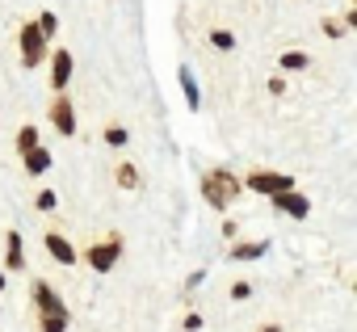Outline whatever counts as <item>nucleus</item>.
I'll return each mask as SVG.
<instances>
[{"label":"nucleus","instance_id":"f257e3e1","mask_svg":"<svg viewBox=\"0 0 357 332\" xmlns=\"http://www.w3.org/2000/svg\"><path fill=\"white\" fill-rule=\"evenodd\" d=\"M202 194H206V202H211L215 211H227V206L240 198V181H236L227 169H211V173L202 177Z\"/></svg>","mask_w":357,"mask_h":332},{"label":"nucleus","instance_id":"f03ea898","mask_svg":"<svg viewBox=\"0 0 357 332\" xmlns=\"http://www.w3.org/2000/svg\"><path fill=\"white\" fill-rule=\"evenodd\" d=\"M118 261H122V236H109L105 244H93V248H89V265H93L97 273H109Z\"/></svg>","mask_w":357,"mask_h":332},{"label":"nucleus","instance_id":"7ed1b4c3","mask_svg":"<svg viewBox=\"0 0 357 332\" xmlns=\"http://www.w3.org/2000/svg\"><path fill=\"white\" fill-rule=\"evenodd\" d=\"M47 59V38L38 34V26L30 22V26H22V63L26 68H38Z\"/></svg>","mask_w":357,"mask_h":332},{"label":"nucleus","instance_id":"20e7f679","mask_svg":"<svg viewBox=\"0 0 357 332\" xmlns=\"http://www.w3.org/2000/svg\"><path fill=\"white\" fill-rule=\"evenodd\" d=\"M34 303H38L43 319H63V324H68V307H63V299L51 290V282H34Z\"/></svg>","mask_w":357,"mask_h":332},{"label":"nucleus","instance_id":"39448f33","mask_svg":"<svg viewBox=\"0 0 357 332\" xmlns=\"http://www.w3.org/2000/svg\"><path fill=\"white\" fill-rule=\"evenodd\" d=\"M248 190L278 198V194H290V190H294V177H286V173H252V177H248Z\"/></svg>","mask_w":357,"mask_h":332},{"label":"nucleus","instance_id":"423d86ee","mask_svg":"<svg viewBox=\"0 0 357 332\" xmlns=\"http://www.w3.org/2000/svg\"><path fill=\"white\" fill-rule=\"evenodd\" d=\"M51 122H55L59 135H76V110L63 93H55V101H51Z\"/></svg>","mask_w":357,"mask_h":332},{"label":"nucleus","instance_id":"0eeeda50","mask_svg":"<svg viewBox=\"0 0 357 332\" xmlns=\"http://www.w3.org/2000/svg\"><path fill=\"white\" fill-rule=\"evenodd\" d=\"M68 80H72V55L68 51H55V59H51V89L63 93Z\"/></svg>","mask_w":357,"mask_h":332},{"label":"nucleus","instance_id":"6e6552de","mask_svg":"<svg viewBox=\"0 0 357 332\" xmlns=\"http://www.w3.org/2000/svg\"><path fill=\"white\" fill-rule=\"evenodd\" d=\"M273 206H278V211H286V215H294V219H307V215H311V202H307L303 194H294V190H290V194H278V198H273Z\"/></svg>","mask_w":357,"mask_h":332},{"label":"nucleus","instance_id":"1a4fd4ad","mask_svg":"<svg viewBox=\"0 0 357 332\" xmlns=\"http://www.w3.org/2000/svg\"><path fill=\"white\" fill-rule=\"evenodd\" d=\"M43 244H47V252H51V257H55L59 265H76V248H72V244H68L63 236L47 232V240H43Z\"/></svg>","mask_w":357,"mask_h":332},{"label":"nucleus","instance_id":"9d476101","mask_svg":"<svg viewBox=\"0 0 357 332\" xmlns=\"http://www.w3.org/2000/svg\"><path fill=\"white\" fill-rule=\"evenodd\" d=\"M26 265V248H22V232L5 236V269H22Z\"/></svg>","mask_w":357,"mask_h":332},{"label":"nucleus","instance_id":"9b49d317","mask_svg":"<svg viewBox=\"0 0 357 332\" xmlns=\"http://www.w3.org/2000/svg\"><path fill=\"white\" fill-rule=\"evenodd\" d=\"M22 160H26V173H30V177H38V173L51 169V151H47V147H34V151H26Z\"/></svg>","mask_w":357,"mask_h":332},{"label":"nucleus","instance_id":"f8f14e48","mask_svg":"<svg viewBox=\"0 0 357 332\" xmlns=\"http://www.w3.org/2000/svg\"><path fill=\"white\" fill-rule=\"evenodd\" d=\"M176 80H181L185 105H190V110H198V105H202V97H198V80H194V72H190V68H181V72H176Z\"/></svg>","mask_w":357,"mask_h":332},{"label":"nucleus","instance_id":"ddd939ff","mask_svg":"<svg viewBox=\"0 0 357 332\" xmlns=\"http://www.w3.org/2000/svg\"><path fill=\"white\" fill-rule=\"evenodd\" d=\"M265 248H269L265 240H257V244H236L231 257H236V261H257V257H265Z\"/></svg>","mask_w":357,"mask_h":332},{"label":"nucleus","instance_id":"4468645a","mask_svg":"<svg viewBox=\"0 0 357 332\" xmlns=\"http://www.w3.org/2000/svg\"><path fill=\"white\" fill-rule=\"evenodd\" d=\"M278 63H282V68H286V72H303V68H307V63H311V59H307V55H303V51H286V55H282V59H278Z\"/></svg>","mask_w":357,"mask_h":332},{"label":"nucleus","instance_id":"2eb2a0df","mask_svg":"<svg viewBox=\"0 0 357 332\" xmlns=\"http://www.w3.org/2000/svg\"><path fill=\"white\" fill-rule=\"evenodd\" d=\"M34 26H38V34H43V38L51 43V38H55V30H59V17H55V13H43V17H38Z\"/></svg>","mask_w":357,"mask_h":332},{"label":"nucleus","instance_id":"dca6fc26","mask_svg":"<svg viewBox=\"0 0 357 332\" xmlns=\"http://www.w3.org/2000/svg\"><path fill=\"white\" fill-rule=\"evenodd\" d=\"M38 147V130L34 126H22V135H17V151L26 156V151H34Z\"/></svg>","mask_w":357,"mask_h":332},{"label":"nucleus","instance_id":"f3484780","mask_svg":"<svg viewBox=\"0 0 357 332\" xmlns=\"http://www.w3.org/2000/svg\"><path fill=\"white\" fill-rule=\"evenodd\" d=\"M118 186H126V190H135V186H139V173L130 169V164H122V169H118Z\"/></svg>","mask_w":357,"mask_h":332},{"label":"nucleus","instance_id":"a211bd4d","mask_svg":"<svg viewBox=\"0 0 357 332\" xmlns=\"http://www.w3.org/2000/svg\"><path fill=\"white\" fill-rule=\"evenodd\" d=\"M211 43H215L219 51H231V47H236V38H231L227 30H215V34H211Z\"/></svg>","mask_w":357,"mask_h":332},{"label":"nucleus","instance_id":"6ab92c4d","mask_svg":"<svg viewBox=\"0 0 357 332\" xmlns=\"http://www.w3.org/2000/svg\"><path fill=\"white\" fill-rule=\"evenodd\" d=\"M105 143H109V147H122V143H126V130H122V126H109V130H105Z\"/></svg>","mask_w":357,"mask_h":332},{"label":"nucleus","instance_id":"aec40b11","mask_svg":"<svg viewBox=\"0 0 357 332\" xmlns=\"http://www.w3.org/2000/svg\"><path fill=\"white\" fill-rule=\"evenodd\" d=\"M38 211H55V190H43L38 194Z\"/></svg>","mask_w":357,"mask_h":332},{"label":"nucleus","instance_id":"412c9836","mask_svg":"<svg viewBox=\"0 0 357 332\" xmlns=\"http://www.w3.org/2000/svg\"><path fill=\"white\" fill-rule=\"evenodd\" d=\"M248 294H252V286H248V282H236V286H231V299H236V303H244Z\"/></svg>","mask_w":357,"mask_h":332},{"label":"nucleus","instance_id":"4be33fe9","mask_svg":"<svg viewBox=\"0 0 357 332\" xmlns=\"http://www.w3.org/2000/svg\"><path fill=\"white\" fill-rule=\"evenodd\" d=\"M43 332H68V324L63 319H43Z\"/></svg>","mask_w":357,"mask_h":332},{"label":"nucleus","instance_id":"5701e85b","mask_svg":"<svg viewBox=\"0 0 357 332\" xmlns=\"http://www.w3.org/2000/svg\"><path fill=\"white\" fill-rule=\"evenodd\" d=\"M324 30H328L332 38H340V34H344V26H340V22H324Z\"/></svg>","mask_w":357,"mask_h":332},{"label":"nucleus","instance_id":"b1692460","mask_svg":"<svg viewBox=\"0 0 357 332\" xmlns=\"http://www.w3.org/2000/svg\"><path fill=\"white\" fill-rule=\"evenodd\" d=\"M261 332H282V328H278V324H269V328H261Z\"/></svg>","mask_w":357,"mask_h":332},{"label":"nucleus","instance_id":"393cba45","mask_svg":"<svg viewBox=\"0 0 357 332\" xmlns=\"http://www.w3.org/2000/svg\"><path fill=\"white\" fill-rule=\"evenodd\" d=\"M0 290H5V269H0Z\"/></svg>","mask_w":357,"mask_h":332}]
</instances>
